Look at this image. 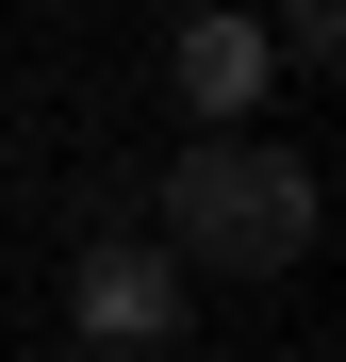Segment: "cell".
<instances>
[{"label": "cell", "mask_w": 346, "mask_h": 362, "mask_svg": "<svg viewBox=\"0 0 346 362\" xmlns=\"http://www.w3.org/2000/svg\"><path fill=\"white\" fill-rule=\"evenodd\" d=\"M313 247V165L264 148V132H198L165 165V264H214V280H280Z\"/></svg>", "instance_id": "6da1fadb"}, {"label": "cell", "mask_w": 346, "mask_h": 362, "mask_svg": "<svg viewBox=\"0 0 346 362\" xmlns=\"http://www.w3.org/2000/svg\"><path fill=\"white\" fill-rule=\"evenodd\" d=\"M67 313H83V346H165V329H182V264H165V247H83Z\"/></svg>", "instance_id": "7a4b0ae2"}, {"label": "cell", "mask_w": 346, "mask_h": 362, "mask_svg": "<svg viewBox=\"0 0 346 362\" xmlns=\"http://www.w3.org/2000/svg\"><path fill=\"white\" fill-rule=\"evenodd\" d=\"M165 66H182V99L214 115V132H248V99L280 83V49H264V17H231V0H214V17H182V49H165Z\"/></svg>", "instance_id": "3957f363"}]
</instances>
